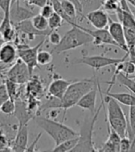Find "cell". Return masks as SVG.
Here are the masks:
<instances>
[{
    "mask_svg": "<svg viewBox=\"0 0 135 152\" xmlns=\"http://www.w3.org/2000/svg\"><path fill=\"white\" fill-rule=\"evenodd\" d=\"M28 135H29V129L28 124L19 125L17 133L15 134V137L10 143V148L12 151H27L28 148Z\"/></svg>",
    "mask_w": 135,
    "mask_h": 152,
    "instance_id": "obj_11",
    "label": "cell"
},
{
    "mask_svg": "<svg viewBox=\"0 0 135 152\" xmlns=\"http://www.w3.org/2000/svg\"><path fill=\"white\" fill-rule=\"evenodd\" d=\"M33 120L35 124L43 129L55 141L56 145H58L67 139L79 136L78 132L64 124L63 121H56L50 118L43 117L40 114L36 115Z\"/></svg>",
    "mask_w": 135,
    "mask_h": 152,
    "instance_id": "obj_1",
    "label": "cell"
},
{
    "mask_svg": "<svg viewBox=\"0 0 135 152\" xmlns=\"http://www.w3.org/2000/svg\"><path fill=\"white\" fill-rule=\"evenodd\" d=\"M52 60H53V56H52L51 52L41 49L39 50L38 54H37V63H38V65H48L52 62Z\"/></svg>",
    "mask_w": 135,
    "mask_h": 152,
    "instance_id": "obj_27",
    "label": "cell"
},
{
    "mask_svg": "<svg viewBox=\"0 0 135 152\" xmlns=\"http://www.w3.org/2000/svg\"><path fill=\"white\" fill-rule=\"evenodd\" d=\"M3 83L6 86L7 92L9 94V98H11L13 100H16L18 97H20V92L19 90L20 85H18V83H16L15 82L7 79V78L3 79Z\"/></svg>",
    "mask_w": 135,
    "mask_h": 152,
    "instance_id": "obj_22",
    "label": "cell"
},
{
    "mask_svg": "<svg viewBox=\"0 0 135 152\" xmlns=\"http://www.w3.org/2000/svg\"><path fill=\"white\" fill-rule=\"evenodd\" d=\"M32 77L33 75L30 73L28 66L20 58H18L7 72L5 78L9 79L20 86L26 85Z\"/></svg>",
    "mask_w": 135,
    "mask_h": 152,
    "instance_id": "obj_8",
    "label": "cell"
},
{
    "mask_svg": "<svg viewBox=\"0 0 135 152\" xmlns=\"http://www.w3.org/2000/svg\"><path fill=\"white\" fill-rule=\"evenodd\" d=\"M93 40L94 37L84 31L81 25L72 26V28L62 36L59 44L55 45L53 51L57 54H61V53L93 43Z\"/></svg>",
    "mask_w": 135,
    "mask_h": 152,
    "instance_id": "obj_4",
    "label": "cell"
},
{
    "mask_svg": "<svg viewBox=\"0 0 135 152\" xmlns=\"http://www.w3.org/2000/svg\"><path fill=\"white\" fill-rule=\"evenodd\" d=\"M109 1L115 2V3H120V1H121V0H109Z\"/></svg>",
    "mask_w": 135,
    "mask_h": 152,
    "instance_id": "obj_44",
    "label": "cell"
},
{
    "mask_svg": "<svg viewBox=\"0 0 135 152\" xmlns=\"http://www.w3.org/2000/svg\"><path fill=\"white\" fill-rule=\"evenodd\" d=\"M106 96L113 97L118 103H121L125 106H133L135 105V96L129 93H111V92H104Z\"/></svg>",
    "mask_w": 135,
    "mask_h": 152,
    "instance_id": "obj_20",
    "label": "cell"
},
{
    "mask_svg": "<svg viewBox=\"0 0 135 152\" xmlns=\"http://www.w3.org/2000/svg\"><path fill=\"white\" fill-rule=\"evenodd\" d=\"M15 108H16V104H15V100L11 99V98H9L7 100H6L2 106L0 108V111H1L5 115H12L14 114L15 111Z\"/></svg>",
    "mask_w": 135,
    "mask_h": 152,
    "instance_id": "obj_30",
    "label": "cell"
},
{
    "mask_svg": "<svg viewBox=\"0 0 135 152\" xmlns=\"http://www.w3.org/2000/svg\"><path fill=\"white\" fill-rule=\"evenodd\" d=\"M17 45L11 42H6L0 48V61L7 65H13L18 59Z\"/></svg>",
    "mask_w": 135,
    "mask_h": 152,
    "instance_id": "obj_16",
    "label": "cell"
},
{
    "mask_svg": "<svg viewBox=\"0 0 135 152\" xmlns=\"http://www.w3.org/2000/svg\"><path fill=\"white\" fill-rule=\"evenodd\" d=\"M54 12H55L54 7H53V6H52L50 1L40 9V14L42 15V16H44V18H46V19L51 17V15L53 14Z\"/></svg>",
    "mask_w": 135,
    "mask_h": 152,
    "instance_id": "obj_33",
    "label": "cell"
},
{
    "mask_svg": "<svg viewBox=\"0 0 135 152\" xmlns=\"http://www.w3.org/2000/svg\"><path fill=\"white\" fill-rule=\"evenodd\" d=\"M118 7H119V3H115L109 1V0H104L101 7L107 13H116Z\"/></svg>",
    "mask_w": 135,
    "mask_h": 152,
    "instance_id": "obj_32",
    "label": "cell"
},
{
    "mask_svg": "<svg viewBox=\"0 0 135 152\" xmlns=\"http://www.w3.org/2000/svg\"><path fill=\"white\" fill-rule=\"evenodd\" d=\"M13 25L19 34H22L23 35L27 36L28 40H30V41H33L37 36L46 37L50 34V32L52 31V30H50V29L46 30V31H39V30H37L33 26L31 19L22 20V21L19 22V23L13 24Z\"/></svg>",
    "mask_w": 135,
    "mask_h": 152,
    "instance_id": "obj_9",
    "label": "cell"
},
{
    "mask_svg": "<svg viewBox=\"0 0 135 152\" xmlns=\"http://www.w3.org/2000/svg\"><path fill=\"white\" fill-rule=\"evenodd\" d=\"M23 1H25L30 6L38 7L41 9L42 7H44L46 3H48L50 0H23Z\"/></svg>",
    "mask_w": 135,
    "mask_h": 152,
    "instance_id": "obj_39",
    "label": "cell"
},
{
    "mask_svg": "<svg viewBox=\"0 0 135 152\" xmlns=\"http://www.w3.org/2000/svg\"><path fill=\"white\" fill-rule=\"evenodd\" d=\"M129 58V53H126V55L121 58H107L103 55L96 56H83L80 58H75L72 60V64H84L89 67L93 68L94 71H98L102 68H106L108 66H116Z\"/></svg>",
    "mask_w": 135,
    "mask_h": 152,
    "instance_id": "obj_6",
    "label": "cell"
},
{
    "mask_svg": "<svg viewBox=\"0 0 135 152\" xmlns=\"http://www.w3.org/2000/svg\"><path fill=\"white\" fill-rule=\"evenodd\" d=\"M20 1L21 0H15V3H16L17 5H20Z\"/></svg>",
    "mask_w": 135,
    "mask_h": 152,
    "instance_id": "obj_45",
    "label": "cell"
},
{
    "mask_svg": "<svg viewBox=\"0 0 135 152\" xmlns=\"http://www.w3.org/2000/svg\"><path fill=\"white\" fill-rule=\"evenodd\" d=\"M98 90L101 96V104L96 110V111L92 114L91 117H86L84 121H82V124L81 126L80 132H79V141L77 143L76 147H75L72 151H97V148L94 147V143L93 139L94 134V124L97 121V118L99 116V113L104 108V98L102 96V90L100 87V83H98Z\"/></svg>",
    "mask_w": 135,
    "mask_h": 152,
    "instance_id": "obj_2",
    "label": "cell"
},
{
    "mask_svg": "<svg viewBox=\"0 0 135 152\" xmlns=\"http://www.w3.org/2000/svg\"><path fill=\"white\" fill-rule=\"evenodd\" d=\"M11 66L12 65H7V64L3 63L2 61H0V78H1L2 80L5 79L7 72L9 71V69Z\"/></svg>",
    "mask_w": 135,
    "mask_h": 152,
    "instance_id": "obj_40",
    "label": "cell"
},
{
    "mask_svg": "<svg viewBox=\"0 0 135 152\" xmlns=\"http://www.w3.org/2000/svg\"><path fill=\"white\" fill-rule=\"evenodd\" d=\"M48 37V41L51 45H57L59 44V42L61 41V35L59 34V33L57 32V30H53V31H51L50 34L47 35Z\"/></svg>",
    "mask_w": 135,
    "mask_h": 152,
    "instance_id": "obj_34",
    "label": "cell"
},
{
    "mask_svg": "<svg viewBox=\"0 0 135 152\" xmlns=\"http://www.w3.org/2000/svg\"><path fill=\"white\" fill-rule=\"evenodd\" d=\"M72 82L73 81H68L63 78L54 79L50 83V85L48 86L47 95L59 98V99H62L68 87L70 86V85Z\"/></svg>",
    "mask_w": 135,
    "mask_h": 152,
    "instance_id": "obj_17",
    "label": "cell"
},
{
    "mask_svg": "<svg viewBox=\"0 0 135 152\" xmlns=\"http://www.w3.org/2000/svg\"><path fill=\"white\" fill-rule=\"evenodd\" d=\"M96 82L97 78L94 75L92 79H83L70 83L61 99V109L63 110L62 121L66 118L67 111L74 106H77L81 98L96 85Z\"/></svg>",
    "mask_w": 135,
    "mask_h": 152,
    "instance_id": "obj_3",
    "label": "cell"
},
{
    "mask_svg": "<svg viewBox=\"0 0 135 152\" xmlns=\"http://www.w3.org/2000/svg\"><path fill=\"white\" fill-rule=\"evenodd\" d=\"M97 151H104V152H107V151H111V152H117L118 151V149L117 148V147L114 145L113 143H111L110 141L107 140L103 144V146L97 149Z\"/></svg>",
    "mask_w": 135,
    "mask_h": 152,
    "instance_id": "obj_35",
    "label": "cell"
},
{
    "mask_svg": "<svg viewBox=\"0 0 135 152\" xmlns=\"http://www.w3.org/2000/svg\"><path fill=\"white\" fill-rule=\"evenodd\" d=\"M81 28L89 33L93 37L94 40L93 43L96 47H101L103 45H113V47L118 48V44L114 41V39L112 38L108 29L105 28V29H95V30H90L88 28L82 27Z\"/></svg>",
    "mask_w": 135,
    "mask_h": 152,
    "instance_id": "obj_10",
    "label": "cell"
},
{
    "mask_svg": "<svg viewBox=\"0 0 135 152\" xmlns=\"http://www.w3.org/2000/svg\"><path fill=\"white\" fill-rule=\"evenodd\" d=\"M46 37H44V39L41 40L35 47H29L27 45L23 44H18L17 48H18V57L20 58L22 61H24L25 64L28 66L30 73L33 75V71L36 67H38V63H37V54H38L39 50L46 43Z\"/></svg>",
    "mask_w": 135,
    "mask_h": 152,
    "instance_id": "obj_7",
    "label": "cell"
},
{
    "mask_svg": "<svg viewBox=\"0 0 135 152\" xmlns=\"http://www.w3.org/2000/svg\"><path fill=\"white\" fill-rule=\"evenodd\" d=\"M9 98V94H7V89H6V86L4 85V83H2V85H0V108H1L2 104L7 100Z\"/></svg>",
    "mask_w": 135,
    "mask_h": 152,
    "instance_id": "obj_38",
    "label": "cell"
},
{
    "mask_svg": "<svg viewBox=\"0 0 135 152\" xmlns=\"http://www.w3.org/2000/svg\"><path fill=\"white\" fill-rule=\"evenodd\" d=\"M117 82H118L121 86H125L126 88H128L130 91H131L132 93L135 94V79H132L129 77V75L125 74L124 72H120L116 78Z\"/></svg>",
    "mask_w": 135,
    "mask_h": 152,
    "instance_id": "obj_23",
    "label": "cell"
},
{
    "mask_svg": "<svg viewBox=\"0 0 135 152\" xmlns=\"http://www.w3.org/2000/svg\"><path fill=\"white\" fill-rule=\"evenodd\" d=\"M127 2L129 4H131V6H133L135 7V0H127Z\"/></svg>",
    "mask_w": 135,
    "mask_h": 152,
    "instance_id": "obj_42",
    "label": "cell"
},
{
    "mask_svg": "<svg viewBox=\"0 0 135 152\" xmlns=\"http://www.w3.org/2000/svg\"><path fill=\"white\" fill-rule=\"evenodd\" d=\"M15 104H16V108H15L14 116L18 120L19 125L28 124L29 121H31L36 116L34 112L29 110L27 101L22 100L20 97H18L15 100Z\"/></svg>",
    "mask_w": 135,
    "mask_h": 152,
    "instance_id": "obj_13",
    "label": "cell"
},
{
    "mask_svg": "<svg viewBox=\"0 0 135 152\" xmlns=\"http://www.w3.org/2000/svg\"><path fill=\"white\" fill-rule=\"evenodd\" d=\"M98 80L96 82V85L82 96L80 101L77 103V106L82 110H86L91 112V114H94L96 111L95 105H96V96L98 93Z\"/></svg>",
    "mask_w": 135,
    "mask_h": 152,
    "instance_id": "obj_15",
    "label": "cell"
},
{
    "mask_svg": "<svg viewBox=\"0 0 135 152\" xmlns=\"http://www.w3.org/2000/svg\"><path fill=\"white\" fill-rule=\"evenodd\" d=\"M107 29L112 38H113L114 41L118 44V48L124 50L126 53L128 52V47H127V44H126L123 25L119 21H114L110 19Z\"/></svg>",
    "mask_w": 135,
    "mask_h": 152,
    "instance_id": "obj_14",
    "label": "cell"
},
{
    "mask_svg": "<svg viewBox=\"0 0 135 152\" xmlns=\"http://www.w3.org/2000/svg\"><path fill=\"white\" fill-rule=\"evenodd\" d=\"M131 148V140L129 136L121 137L120 140V151H130Z\"/></svg>",
    "mask_w": 135,
    "mask_h": 152,
    "instance_id": "obj_36",
    "label": "cell"
},
{
    "mask_svg": "<svg viewBox=\"0 0 135 152\" xmlns=\"http://www.w3.org/2000/svg\"><path fill=\"white\" fill-rule=\"evenodd\" d=\"M83 6V11L89 12L97 9H100L104 0H80Z\"/></svg>",
    "mask_w": 135,
    "mask_h": 152,
    "instance_id": "obj_26",
    "label": "cell"
},
{
    "mask_svg": "<svg viewBox=\"0 0 135 152\" xmlns=\"http://www.w3.org/2000/svg\"><path fill=\"white\" fill-rule=\"evenodd\" d=\"M12 2L11 9H10V19L12 21V24H16L19 22L32 19L34 15H36L33 10H30L26 7H21L20 5H17L15 3V5Z\"/></svg>",
    "mask_w": 135,
    "mask_h": 152,
    "instance_id": "obj_18",
    "label": "cell"
},
{
    "mask_svg": "<svg viewBox=\"0 0 135 152\" xmlns=\"http://www.w3.org/2000/svg\"><path fill=\"white\" fill-rule=\"evenodd\" d=\"M13 0H0V9L4 14L10 13V9Z\"/></svg>",
    "mask_w": 135,
    "mask_h": 152,
    "instance_id": "obj_37",
    "label": "cell"
},
{
    "mask_svg": "<svg viewBox=\"0 0 135 152\" xmlns=\"http://www.w3.org/2000/svg\"><path fill=\"white\" fill-rule=\"evenodd\" d=\"M10 139L5 133L0 132V152L12 151L10 148Z\"/></svg>",
    "mask_w": 135,
    "mask_h": 152,
    "instance_id": "obj_31",
    "label": "cell"
},
{
    "mask_svg": "<svg viewBox=\"0 0 135 152\" xmlns=\"http://www.w3.org/2000/svg\"><path fill=\"white\" fill-rule=\"evenodd\" d=\"M41 135H42V133H39V134L37 135L36 139H34V141L31 144V145L28 146V148H27V151H36L35 147H36V145H37V143H38L39 139L41 138Z\"/></svg>",
    "mask_w": 135,
    "mask_h": 152,
    "instance_id": "obj_41",
    "label": "cell"
},
{
    "mask_svg": "<svg viewBox=\"0 0 135 152\" xmlns=\"http://www.w3.org/2000/svg\"><path fill=\"white\" fill-rule=\"evenodd\" d=\"M44 86L39 78H36L33 76L28 81L25 86V94L26 97H35V98H40L44 95Z\"/></svg>",
    "mask_w": 135,
    "mask_h": 152,
    "instance_id": "obj_19",
    "label": "cell"
},
{
    "mask_svg": "<svg viewBox=\"0 0 135 152\" xmlns=\"http://www.w3.org/2000/svg\"><path fill=\"white\" fill-rule=\"evenodd\" d=\"M48 27L50 30H57V28H59L62 25V22L64 21L63 19L60 17V15H58L57 12H54L51 15V17H49L48 19Z\"/></svg>",
    "mask_w": 135,
    "mask_h": 152,
    "instance_id": "obj_29",
    "label": "cell"
},
{
    "mask_svg": "<svg viewBox=\"0 0 135 152\" xmlns=\"http://www.w3.org/2000/svg\"><path fill=\"white\" fill-rule=\"evenodd\" d=\"M84 18L91 23L95 29H105L109 24V16L107 12L103 9H97L89 11L85 14Z\"/></svg>",
    "mask_w": 135,
    "mask_h": 152,
    "instance_id": "obj_12",
    "label": "cell"
},
{
    "mask_svg": "<svg viewBox=\"0 0 135 152\" xmlns=\"http://www.w3.org/2000/svg\"><path fill=\"white\" fill-rule=\"evenodd\" d=\"M5 43H6V42H5V40L3 39L2 37H0V48H1Z\"/></svg>",
    "mask_w": 135,
    "mask_h": 152,
    "instance_id": "obj_43",
    "label": "cell"
},
{
    "mask_svg": "<svg viewBox=\"0 0 135 152\" xmlns=\"http://www.w3.org/2000/svg\"><path fill=\"white\" fill-rule=\"evenodd\" d=\"M0 34H1L5 42H11V43L15 42L18 37V32H17V30L15 29L14 25L7 28L2 33H0Z\"/></svg>",
    "mask_w": 135,
    "mask_h": 152,
    "instance_id": "obj_28",
    "label": "cell"
},
{
    "mask_svg": "<svg viewBox=\"0 0 135 152\" xmlns=\"http://www.w3.org/2000/svg\"><path fill=\"white\" fill-rule=\"evenodd\" d=\"M79 141V136L77 137H73L70 139H67L63 141L62 143L56 145V147L52 149V151L54 152H69L72 151V149L76 147L77 143Z\"/></svg>",
    "mask_w": 135,
    "mask_h": 152,
    "instance_id": "obj_21",
    "label": "cell"
},
{
    "mask_svg": "<svg viewBox=\"0 0 135 152\" xmlns=\"http://www.w3.org/2000/svg\"><path fill=\"white\" fill-rule=\"evenodd\" d=\"M61 6L68 16L78 22V11L75 5L70 0H61Z\"/></svg>",
    "mask_w": 135,
    "mask_h": 152,
    "instance_id": "obj_24",
    "label": "cell"
},
{
    "mask_svg": "<svg viewBox=\"0 0 135 152\" xmlns=\"http://www.w3.org/2000/svg\"><path fill=\"white\" fill-rule=\"evenodd\" d=\"M107 102V123L108 127L115 130L121 137L127 136L128 120L118 102L113 97L107 96L105 98Z\"/></svg>",
    "mask_w": 135,
    "mask_h": 152,
    "instance_id": "obj_5",
    "label": "cell"
},
{
    "mask_svg": "<svg viewBox=\"0 0 135 152\" xmlns=\"http://www.w3.org/2000/svg\"><path fill=\"white\" fill-rule=\"evenodd\" d=\"M32 22L33 26L39 30V31H46V30H48V20L46 18H44V16L39 13V14H36L31 19Z\"/></svg>",
    "mask_w": 135,
    "mask_h": 152,
    "instance_id": "obj_25",
    "label": "cell"
}]
</instances>
